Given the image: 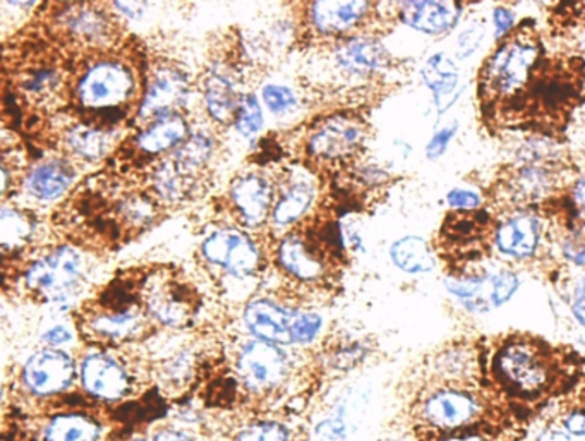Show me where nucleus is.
<instances>
[{"label": "nucleus", "instance_id": "f257e3e1", "mask_svg": "<svg viewBox=\"0 0 585 441\" xmlns=\"http://www.w3.org/2000/svg\"><path fill=\"white\" fill-rule=\"evenodd\" d=\"M584 100V58L546 50L517 98L500 110L486 127L491 131H529L558 138L569 130L573 114H577Z\"/></svg>", "mask_w": 585, "mask_h": 441}, {"label": "nucleus", "instance_id": "f03ea898", "mask_svg": "<svg viewBox=\"0 0 585 441\" xmlns=\"http://www.w3.org/2000/svg\"><path fill=\"white\" fill-rule=\"evenodd\" d=\"M546 50L536 21L529 17L498 40L477 73V103L485 126L517 98Z\"/></svg>", "mask_w": 585, "mask_h": 441}, {"label": "nucleus", "instance_id": "7ed1b4c3", "mask_svg": "<svg viewBox=\"0 0 585 441\" xmlns=\"http://www.w3.org/2000/svg\"><path fill=\"white\" fill-rule=\"evenodd\" d=\"M573 169L563 155L548 148H525L517 160L500 169V174L486 189L492 213L536 210L558 198L569 187Z\"/></svg>", "mask_w": 585, "mask_h": 441}, {"label": "nucleus", "instance_id": "20e7f679", "mask_svg": "<svg viewBox=\"0 0 585 441\" xmlns=\"http://www.w3.org/2000/svg\"><path fill=\"white\" fill-rule=\"evenodd\" d=\"M563 357L539 336L512 333L488 354V372L501 392L533 401L546 397L563 378Z\"/></svg>", "mask_w": 585, "mask_h": 441}, {"label": "nucleus", "instance_id": "39448f33", "mask_svg": "<svg viewBox=\"0 0 585 441\" xmlns=\"http://www.w3.org/2000/svg\"><path fill=\"white\" fill-rule=\"evenodd\" d=\"M136 71L118 56L98 53L83 64L73 85V100L85 114L110 121V115L124 114L134 100L142 101ZM107 127V126H106Z\"/></svg>", "mask_w": 585, "mask_h": 441}, {"label": "nucleus", "instance_id": "423d86ee", "mask_svg": "<svg viewBox=\"0 0 585 441\" xmlns=\"http://www.w3.org/2000/svg\"><path fill=\"white\" fill-rule=\"evenodd\" d=\"M497 215L488 208L450 210L444 215L440 232L436 235V255L450 277L468 275L483 270L480 264L489 258L495 247Z\"/></svg>", "mask_w": 585, "mask_h": 441}, {"label": "nucleus", "instance_id": "0eeeda50", "mask_svg": "<svg viewBox=\"0 0 585 441\" xmlns=\"http://www.w3.org/2000/svg\"><path fill=\"white\" fill-rule=\"evenodd\" d=\"M86 275V256L71 244H59L29 261L23 273V285L29 296L41 303L62 306L80 294Z\"/></svg>", "mask_w": 585, "mask_h": 441}, {"label": "nucleus", "instance_id": "6e6552de", "mask_svg": "<svg viewBox=\"0 0 585 441\" xmlns=\"http://www.w3.org/2000/svg\"><path fill=\"white\" fill-rule=\"evenodd\" d=\"M368 139L363 115L339 112L319 121L306 138V155L316 163H349L359 157Z\"/></svg>", "mask_w": 585, "mask_h": 441}, {"label": "nucleus", "instance_id": "1a4fd4ad", "mask_svg": "<svg viewBox=\"0 0 585 441\" xmlns=\"http://www.w3.org/2000/svg\"><path fill=\"white\" fill-rule=\"evenodd\" d=\"M150 315L145 306L131 301L115 299L100 303L82 315L80 330L95 344H125L146 332Z\"/></svg>", "mask_w": 585, "mask_h": 441}, {"label": "nucleus", "instance_id": "9d476101", "mask_svg": "<svg viewBox=\"0 0 585 441\" xmlns=\"http://www.w3.org/2000/svg\"><path fill=\"white\" fill-rule=\"evenodd\" d=\"M206 265L234 280L253 279L261 268V249L243 228H220L202 243Z\"/></svg>", "mask_w": 585, "mask_h": 441}, {"label": "nucleus", "instance_id": "9b49d317", "mask_svg": "<svg viewBox=\"0 0 585 441\" xmlns=\"http://www.w3.org/2000/svg\"><path fill=\"white\" fill-rule=\"evenodd\" d=\"M551 229L543 211L525 210L497 217L495 249L503 258L529 264L546 252Z\"/></svg>", "mask_w": 585, "mask_h": 441}, {"label": "nucleus", "instance_id": "f8f14e48", "mask_svg": "<svg viewBox=\"0 0 585 441\" xmlns=\"http://www.w3.org/2000/svg\"><path fill=\"white\" fill-rule=\"evenodd\" d=\"M483 413L485 401L468 384H441L419 402L421 421L447 431L474 425Z\"/></svg>", "mask_w": 585, "mask_h": 441}, {"label": "nucleus", "instance_id": "ddd939ff", "mask_svg": "<svg viewBox=\"0 0 585 441\" xmlns=\"http://www.w3.org/2000/svg\"><path fill=\"white\" fill-rule=\"evenodd\" d=\"M337 73L352 82H373L392 70V53L375 33H357L337 40L331 49Z\"/></svg>", "mask_w": 585, "mask_h": 441}, {"label": "nucleus", "instance_id": "4468645a", "mask_svg": "<svg viewBox=\"0 0 585 441\" xmlns=\"http://www.w3.org/2000/svg\"><path fill=\"white\" fill-rule=\"evenodd\" d=\"M56 25L65 40L92 49L110 47L118 37V23L101 5L71 2L59 8Z\"/></svg>", "mask_w": 585, "mask_h": 441}, {"label": "nucleus", "instance_id": "2eb2a0df", "mask_svg": "<svg viewBox=\"0 0 585 441\" xmlns=\"http://www.w3.org/2000/svg\"><path fill=\"white\" fill-rule=\"evenodd\" d=\"M191 94L193 86L186 71L174 64L158 65L143 88L136 121L145 124L158 115L182 112L190 103Z\"/></svg>", "mask_w": 585, "mask_h": 441}, {"label": "nucleus", "instance_id": "dca6fc26", "mask_svg": "<svg viewBox=\"0 0 585 441\" xmlns=\"http://www.w3.org/2000/svg\"><path fill=\"white\" fill-rule=\"evenodd\" d=\"M237 375L253 392H268L279 387L289 375V356L280 345L253 341L239 348Z\"/></svg>", "mask_w": 585, "mask_h": 441}, {"label": "nucleus", "instance_id": "f3484780", "mask_svg": "<svg viewBox=\"0 0 585 441\" xmlns=\"http://www.w3.org/2000/svg\"><path fill=\"white\" fill-rule=\"evenodd\" d=\"M378 5L371 2H312L307 5V20L319 37H352L363 32L375 20Z\"/></svg>", "mask_w": 585, "mask_h": 441}, {"label": "nucleus", "instance_id": "a211bd4d", "mask_svg": "<svg viewBox=\"0 0 585 441\" xmlns=\"http://www.w3.org/2000/svg\"><path fill=\"white\" fill-rule=\"evenodd\" d=\"M277 198V186L258 171L244 172L232 181L229 199L244 229H258L270 222Z\"/></svg>", "mask_w": 585, "mask_h": 441}, {"label": "nucleus", "instance_id": "6ab92c4d", "mask_svg": "<svg viewBox=\"0 0 585 441\" xmlns=\"http://www.w3.org/2000/svg\"><path fill=\"white\" fill-rule=\"evenodd\" d=\"M76 377V363L68 353L56 347H45L33 354L21 371V380L29 392L38 397H49L64 392Z\"/></svg>", "mask_w": 585, "mask_h": 441}, {"label": "nucleus", "instance_id": "aec40b11", "mask_svg": "<svg viewBox=\"0 0 585 441\" xmlns=\"http://www.w3.org/2000/svg\"><path fill=\"white\" fill-rule=\"evenodd\" d=\"M82 383L86 392L101 401H121L133 390V372L124 360L109 351H95L83 359Z\"/></svg>", "mask_w": 585, "mask_h": 441}, {"label": "nucleus", "instance_id": "412c9836", "mask_svg": "<svg viewBox=\"0 0 585 441\" xmlns=\"http://www.w3.org/2000/svg\"><path fill=\"white\" fill-rule=\"evenodd\" d=\"M300 309L289 308L271 297L251 299L244 308L243 320L247 332L258 341L270 344H294V321Z\"/></svg>", "mask_w": 585, "mask_h": 441}, {"label": "nucleus", "instance_id": "4be33fe9", "mask_svg": "<svg viewBox=\"0 0 585 441\" xmlns=\"http://www.w3.org/2000/svg\"><path fill=\"white\" fill-rule=\"evenodd\" d=\"M77 179L76 166L68 157H47L35 163L23 179V191L37 203L64 198Z\"/></svg>", "mask_w": 585, "mask_h": 441}, {"label": "nucleus", "instance_id": "5701e85b", "mask_svg": "<svg viewBox=\"0 0 585 441\" xmlns=\"http://www.w3.org/2000/svg\"><path fill=\"white\" fill-rule=\"evenodd\" d=\"M275 258L280 270L301 284H315L327 275L324 253L316 252L315 243L300 232L283 235Z\"/></svg>", "mask_w": 585, "mask_h": 441}, {"label": "nucleus", "instance_id": "b1692460", "mask_svg": "<svg viewBox=\"0 0 585 441\" xmlns=\"http://www.w3.org/2000/svg\"><path fill=\"white\" fill-rule=\"evenodd\" d=\"M61 143L65 157L73 162L97 163L112 154L118 145V131L115 127L80 122L62 133Z\"/></svg>", "mask_w": 585, "mask_h": 441}, {"label": "nucleus", "instance_id": "393cba45", "mask_svg": "<svg viewBox=\"0 0 585 441\" xmlns=\"http://www.w3.org/2000/svg\"><path fill=\"white\" fill-rule=\"evenodd\" d=\"M191 133L193 131L184 114L170 112L145 122L142 130L137 131L134 145L139 154L158 158L178 150Z\"/></svg>", "mask_w": 585, "mask_h": 441}, {"label": "nucleus", "instance_id": "a878e982", "mask_svg": "<svg viewBox=\"0 0 585 441\" xmlns=\"http://www.w3.org/2000/svg\"><path fill=\"white\" fill-rule=\"evenodd\" d=\"M244 94L239 91V83L235 74L229 68L215 65L206 73L203 82V101L205 109L217 124L232 126L239 101Z\"/></svg>", "mask_w": 585, "mask_h": 441}, {"label": "nucleus", "instance_id": "bb28decb", "mask_svg": "<svg viewBox=\"0 0 585 441\" xmlns=\"http://www.w3.org/2000/svg\"><path fill=\"white\" fill-rule=\"evenodd\" d=\"M143 304L150 318L167 327L186 323L194 313L193 296L190 292H184L181 284L170 280H160L157 284L148 285Z\"/></svg>", "mask_w": 585, "mask_h": 441}, {"label": "nucleus", "instance_id": "cd10ccee", "mask_svg": "<svg viewBox=\"0 0 585 441\" xmlns=\"http://www.w3.org/2000/svg\"><path fill=\"white\" fill-rule=\"evenodd\" d=\"M461 13V2H399L397 4V20L432 37L449 33L456 25Z\"/></svg>", "mask_w": 585, "mask_h": 441}, {"label": "nucleus", "instance_id": "c85d7f7f", "mask_svg": "<svg viewBox=\"0 0 585 441\" xmlns=\"http://www.w3.org/2000/svg\"><path fill=\"white\" fill-rule=\"evenodd\" d=\"M318 187L312 177H294L277 191L270 222L275 229H291L315 207Z\"/></svg>", "mask_w": 585, "mask_h": 441}, {"label": "nucleus", "instance_id": "c756f323", "mask_svg": "<svg viewBox=\"0 0 585 441\" xmlns=\"http://www.w3.org/2000/svg\"><path fill=\"white\" fill-rule=\"evenodd\" d=\"M151 191L154 198L162 203H181L193 198L194 193L202 184V179L193 177L172 158H162L151 171Z\"/></svg>", "mask_w": 585, "mask_h": 441}, {"label": "nucleus", "instance_id": "7c9ffc66", "mask_svg": "<svg viewBox=\"0 0 585 441\" xmlns=\"http://www.w3.org/2000/svg\"><path fill=\"white\" fill-rule=\"evenodd\" d=\"M217 154V139L208 131H194L178 150L169 155L182 171L202 179Z\"/></svg>", "mask_w": 585, "mask_h": 441}, {"label": "nucleus", "instance_id": "2f4dec72", "mask_svg": "<svg viewBox=\"0 0 585 441\" xmlns=\"http://www.w3.org/2000/svg\"><path fill=\"white\" fill-rule=\"evenodd\" d=\"M64 88V73L53 62H38L20 74V89L28 100L50 101Z\"/></svg>", "mask_w": 585, "mask_h": 441}, {"label": "nucleus", "instance_id": "473e14b6", "mask_svg": "<svg viewBox=\"0 0 585 441\" xmlns=\"http://www.w3.org/2000/svg\"><path fill=\"white\" fill-rule=\"evenodd\" d=\"M549 228L557 234L561 256L573 267L585 268V215L577 210L569 213L565 208L563 219L549 223Z\"/></svg>", "mask_w": 585, "mask_h": 441}, {"label": "nucleus", "instance_id": "72a5a7b5", "mask_svg": "<svg viewBox=\"0 0 585 441\" xmlns=\"http://www.w3.org/2000/svg\"><path fill=\"white\" fill-rule=\"evenodd\" d=\"M101 428L86 414H57L44 428L41 441H98Z\"/></svg>", "mask_w": 585, "mask_h": 441}, {"label": "nucleus", "instance_id": "f704fd0d", "mask_svg": "<svg viewBox=\"0 0 585 441\" xmlns=\"http://www.w3.org/2000/svg\"><path fill=\"white\" fill-rule=\"evenodd\" d=\"M393 264L407 273H423L435 267L431 249L416 235L402 237L390 249Z\"/></svg>", "mask_w": 585, "mask_h": 441}, {"label": "nucleus", "instance_id": "c9c22d12", "mask_svg": "<svg viewBox=\"0 0 585 441\" xmlns=\"http://www.w3.org/2000/svg\"><path fill=\"white\" fill-rule=\"evenodd\" d=\"M157 211V198L148 195H127L118 207L121 222L133 229L148 228Z\"/></svg>", "mask_w": 585, "mask_h": 441}, {"label": "nucleus", "instance_id": "e433bc0d", "mask_svg": "<svg viewBox=\"0 0 585 441\" xmlns=\"http://www.w3.org/2000/svg\"><path fill=\"white\" fill-rule=\"evenodd\" d=\"M232 126L244 139L256 138L261 133L263 126H265V115H263L261 101H259L258 95L244 94L241 97Z\"/></svg>", "mask_w": 585, "mask_h": 441}, {"label": "nucleus", "instance_id": "4c0bfd02", "mask_svg": "<svg viewBox=\"0 0 585 441\" xmlns=\"http://www.w3.org/2000/svg\"><path fill=\"white\" fill-rule=\"evenodd\" d=\"M0 228H2V243L5 249L8 247H16L25 243L29 235L33 234L35 223L29 219V215L20 208H2V217H0Z\"/></svg>", "mask_w": 585, "mask_h": 441}, {"label": "nucleus", "instance_id": "58836bf2", "mask_svg": "<svg viewBox=\"0 0 585 441\" xmlns=\"http://www.w3.org/2000/svg\"><path fill=\"white\" fill-rule=\"evenodd\" d=\"M424 79L435 91L436 98L450 94L456 85V68L444 53H436L424 70Z\"/></svg>", "mask_w": 585, "mask_h": 441}, {"label": "nucleus", "instance_id": "ea45409f", "mask_svg": "<svg viewBox=\"0 0 585 441\" xmlns=\"http://www.w3.org/2000/svg\"><path fill=\"white\" fill-rule=\"evenodd\" d=\"M263 106L267 107L268 112L277 118L289 115L300 106V98L295 95L294 89L277 83H268L261 89Z\"/></svg>", "mask_w": 585, "mask_h": 441}, {"label": "nucleus", "instance_id": "a19ab883", "mask_svg": "<svg viewBox=\"0 0 585 441\" xmlns=\"http://www.w3.org/2000/svg\"><path fill=\"white\" fill-rule=\"evenodd\" d=\"M489 304L492 308H498V306H503L504 303H509L512 299L513 294L519 289V279L512 270L497 271L489 275Z\"/></svg>", "mask_w": 585, "mask_h": 441}, {"label": "nucleus", "instance_id": "79ce46f5", "mask_svg": "<svg viewBox=\"0 0 585 441\" xmlns=\"http://www.w3.org/2000/svg\"><path fill=\"white\" fill-rule=\"evenodd\" d=\"M324 328V318L315 311L300 309L294 321V344H309Z\"/></svg>", "mask_w": 585, "mask_h": 441}, {"label": "nucleus", "instance_id": "37998d69", "mask_svg": "<svg viewBox=\"0 0 585 441\" xmlns=\"http://www.w3.org/2000/svg\"><path fill=\"white\" fill-rule=\"evenodd\" d=\"M237 441H289V433L277 422H256L244 429Z\"/></svg>", "mask_w": 585, "mask_h": 441}, {"label": "nucleus", "instance_id": "c03bdc74", "mask_svg": "<svg viewBox=\"0 0 585 441\" xmlns=\"http://www.w3.org/2000/svg\"><path fill=\"white\" fill-rule=\"evenodd\" d=\"M447 201H449L450 210H477V208H483V198L477 193L471 189H461V187L450 191Z\"/></svg>", "mask_w": 585, "mask_h": 441}, {"label": "nucleus", "instance_id": "a18cd8bd", "mask_svg": "<svg viewBox=\"0 0 585 441\" xmlns=\"http://www.w3.org/2000/svg\"><path fill=\"white\" fill-rule=\"evenodd\" d=\"M315 441H345V422L339 417H330L316 429Z\"/></svg>", "mask_w": 585, "mask_h": 441}, {"label": "nucleus", "instance_id": "49530a36", "mask_svg": "<svg viewBox=\"0 0 585 441\" xmlns=\"http://www.w3.org/2000/svg\"><path fill=\"white\" fill-rule=\"evenodd\" d=\"M570 309L573 318L585 327V277H581L570 292Z\"/></svg>", "mask_w": 585, "mask_h": 441}, {"label": "nucleus", "instance_id": "de8ad7c7", "mask_svg": "<svg viewBox=\"0 0 585 441\" xmlns=\"http://www.w3.org/2000/svg\"><path fill=\"white\" fill-rule=\"evenodd\" d=\"M455 133V126L444 127V130L438 131V133L432 136L431 142H429L428 148H426L428 158L441 157V155L447 151V148H449L450 142H452Z\"/></svg>", "mask_w": 585, "mask_h": 441}, {"label": "nucleus", "instance_id": "09e8293b", "mask_svg": "<svg viewBox=\"0 0 585 441\" xmlns=\"http://www.w3.org/2000/svg\"><path fill=\"white\" fill-rule=\"evenodd\" d=\"M495 26H497L498 40L507 37L515 28V13L512 9L504 8V5L495 9Z\"/></svg>", "mask_w": 585, "mask_h": 441}, {"label": "nucleus", "instance_id": "8fccbe9b", "mask_svg": "<svg viewBox=\"0 0 585 441\" xmlns=\"http://www.w3.org/2000/svg\"><path fill=\"white\" fill-rule=\"evenodd\" d=\"M41 341L49 347L59 348L61 345L68 344L71 341V332L65 324H56V327H50L47 332L41 335Z\"/></svg>", "mask_w": 585, "mask_h": 441}, {"label": "nucleus", "instance_id": "3c124183", "mask_svg": "<svg viewBox=\"0 0 585 441\" xmlns=\"http://www.w3.org/2000/svg\"><path fill=\"white\" fill-rule=\"evenodd\" d=\"M569 198L575 210L585 215V172L573 181L569 189Z\"/></svg>", "mask_w": 585, "mask_h": 441}, {"label": "nucleus", "instance_id": "603ef678", "mask_svg": "<svg viewBox=\"0 0 585 441\" xmlns=\"http://www.w3.org/2000/svg\"><path fill=\"white\" fill-rule=\"evenodd\" d=\"M113 11H118L121 16L137 20L146 11V2H113Z\"/></svg>", "mask_w": 585, "mask_h": 441}, {"label": "nucleus", "instance_id": "864d4df0", "mask_svg": "<svg viewBox=\"0 0 585 441\" xmlns=\"http://www.w3.org/2000/svg\"><path fill=\"white\" fill-rule=\"evenodd\" d=\"M563 426L573 437H585V411L569 414Z\"/></svg>", "mask_w": 585, "mask_h": 441}, {"label": "nucleus", "instance_id": "5fc2aeb1", "mask_svg": "<svg viewBox=\"0 0 585 441\" xmlns=\"http://www.w3.org/2000/svg\"><path fill=\"white\" fill-rule=\"evenodd\" d=\"M155 441H193L187 434L175 431V429H166L162 433H158Z\"/></svg>", "mask_w": 585, "mask_h": 441}, {"label": "nucleus", "instance_id": "6e6d98bb", "mask_svg": "<svg viewBox=\"0 0 585 441\" xmlns=\"http://www.w3.org/2000/svg\"><path fill=\"white\" fill-rule=\"evenodd\" d=\"M436 441H491L486 434L480 433H467V434H453V437L440 438Z\"/></svg>", "mask_w": 585, "mask_h": 441}, {"label": "nucleus", "instance_id": "4d7b16f0", "mask_svg": "<svg viewBox=\"0 0 585 441\" xmlns=\"http://www.w3.org/2000/svg\"><path fill=\"white\" fill-rule=\"evenodd\" d=\"M134 441H145V440H134Z\"/></svg>", "mask_w": 585, "mask_h": 441}]
</instances>
